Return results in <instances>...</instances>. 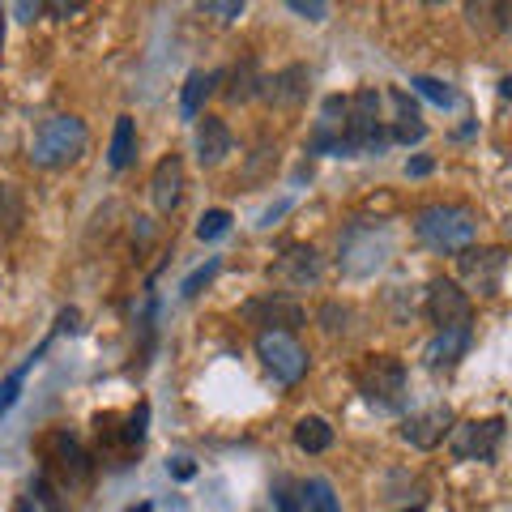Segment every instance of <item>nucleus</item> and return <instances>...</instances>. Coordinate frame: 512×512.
Masks as SVG:
<instances>
[{
	"label": "nucleus",
	"mask_w": 512,
	"mask_h": 512,
	"mask_svg": "<svg viewBox=\"0 0 512 512\" xmlns=\"http://www.w3.org/2000/svg\"><path fill=\"white\" fill-rule=\"evenodd\" d=\"M414 235H419L431 252L453 256L474 244L478 218L466 205H427V210H419V218H414Z\"/></svg>",
	"instance_id": "obj_1"
},
{
	"label": "nucleus",
	"mask_w": 512,
	"mask_h": 512,
	"mask_svg": "<svg viewBox=\"0 0 512 512\" xmlns=\"http://www.w3.org/2000/svg\"><path fill=\"white\" fill-rule=\"evenodd\" d=\"M86 141H90L86 124L77 116H47L35 128V137H30V163L47 167V171L69 167V163H77V158L86 154Z\"/></svg>",
	"instance_id": "obj_2"
},
{
	"label": "nucleus",
	"mask_w": 512,
	"mask_h": 512,
	"mask_svg": "<svg viewBox=\"0 0 512 512\" xmlns=\"http://www.w3.org/2000/svg\"><path fill=\"white\" fill-rule=\"evenodd\" d=\"M380 103H384V94H376V90H359L355 99L346 103V146H350V154H367V150L389 146V128H384V120H380Z\"/></svg>",
	"instance_id": "obj_3"
},
{
	"label": "nucleus",
	"mask_w": 512,
	"mask_h": 512,
	"mask_svg": "<svg viewBox=\"0 0 512 512\" xmlns=\"http://www.w3.org/2000/svg\"><path fill=\"white\" fill-rule=\"evenodd\" d=\"M359 393L376 410H402L406 402V367L393 355H372L359 367Z\"/></svg>",
	"instance_id": "obj_4"
},
{
	"label": "nucleus",
	"mask_w": 512,
	"mask_h": 512,
	"mask_svg": "<svg viewBox=\"0 0 512 512\" xmlns=\"http://www.w3.org/2000/svg\"><path fill=\"white\" fill-rule=\"evenodd\" d=\"M256 355H261V363L282 384H299L303 376H308V350L295 342V333L261 329V333H256Z\"/></svg>",
	"instance_id": "obj_5"
},
{
	"label": "nucleus",
	"mask_w": 512,
	"mask_h": 512,
	"mask_svg": "<svg viewBox=\"0 0 512 512\" xmlns=\"http://www.w3.org/2000/svg\"><path fill=\"white\" fill-rule=\"evenodd\" d=\"M384 256H389V231H376V227H350L342 235V256H338V265L346 269L350 278H363V274H372V269L384 265Z\"/></svg>",
	"instance_id": "obj_6"
},
{
	"label": "nucleus",
	"mask_w": 512,
	"mask_h": 512,
	"mask_svg": "<svg viewBox=\"0 0 512 512\" xmlns=\"http://www.w3.org/2000/svg\"><path fill=\"white\" fill-rule=\"evenodd\" d=\"M457 269H461V278H466L470 291L500 295L504 269H508V252L504 248H466V252H457Z\"/></svg>",
	"instance_id": "obj_7"
},
{
	"label": "nucleus",
	"mask_w": 512,
	"mask_h": 512,
	"mask_svg": "<svg viewBox=\"0 0 512 512\" xmlns=\"http://www.w3.org/2000/svg\"><path fill=\"white\" fill-rule=\"evenodd\" d=\"M504 440V419H470V423H457L448 431V448H453V457L461 461H491L495 448Z\"/></svg>",
	"instance_id": "obj_8"
},
{
	"label": "nucleus",
	"mask_w": 512,
	"mask_h": 512,
	"mask_svg": "<svg viewBox=\"0 0 512 512\" xmlns=\"http://www.w3.org/2000/svg\"><path fill=\"white\" fill-rule=\"evenodd\" d=\"M427 316H431V325H440V329H470L474 303L453 278H436L427 291Z\"/></svg>",
	"instance_id": "obj_9"
},
{
	"label": "nucleus",
	"mask_w": 512,
	"mask_h": 512,
	"mask_svg": "<svg viewBox=\"0 0 512 512\" xmlns=\"http://www.w3.org/2000/svg\"><path fill=\"white\" fill-rule=\"evenodd\" d=\"M269 274H274V282L291 286V291H303V286H316L325 278V261H320L316 248H291L278 256V265Z\"/></svg>",
	"instance_id": "obj_10"
},
{
	"label": "nucleus",
	"mask_w": 512,
	"mask_h": 512,
	"mask_svg": "<svg viewBox=\"0 0 512 512\" xmlns=\"http://www.w3.org/2000/svg\"><path fill=\"white\" fill-rule=\"evenodd\" d=\"M261 94H265V103L278 111L303 107V99H308V69H303V64H286L274 77H261Z\"/></svg>",
	"instance_id": "obj_11"
},
{
	"label": "nucleus",
	"mask_w": 512,
	"mask_h": 512,
	"mask_svg": "<svg viewBox=\"0 0 512 512\" xmlns=\"http://www.w3.org/2000/svg\"><path fill=\"white\" fill-rule=\"evenodd\" d=\"M448 431H453V410H448V406H431V410L410 414V419L402 423V440L414 444V448H436Z\"/></svg>",
	"instance_id": "obj_12"
},
{
	"label": "nucleus",
	"mask_w": 512,
	"mask_h": 512,
	"mask_svg": "<svg viewBox=\"0 0 512 512\" xmlns=\"http://www.w3.org/2000/svg\"><path fill=\"white\" fill-rule=\"evenodd\" d=\"M180 197H184V163L171 154V158H163V163L154 167V175H150V201H154L158 214H175Z\"/></svg>",
	"instance_id": "obj_13"
},
{
	"label": "nucleus",
	"mask_w": 512,
	"mask_h": 512,
	"mask_svg": "<svg viewBox=\"0 0 512 512\" xmlns=\"http://www.w3.org/2000/svg\"><path fill=\"white\" fill-rule=\"evenodd\" d=\"M248 320H256V325H265V329H282V333H291L303 325V308L295 299H286V295H269V299H256L244 308Z\"/></svg>",
	"instance_id": "obj_14"
},
{
	"label": "nucleus",
	"mask_w": 512,
	"mask_h": 512,
	"mask_svg": "<svg viewBox=\"0 0 512 512\" xmlns=\"http://www.w3.org/2000/svg\"><path fill=\"white\" fill-rule=\"evenodd\" d=\"M466 350H470V329H440L436 338L427 342L423 359H427L431 372H453Z\"/></svg>",
	"instance_id": "obj_15"
},
{
	"label": "nucleus",
	"mask_w": 512,
	"mask_h": 512,
	"mask_svg": "<svg viewBox=\"0 0 512 512\" xmlns=\"http://www.w3.org/2000/svg\"><path fill=\"white\" fill-rule=\"evenodd\" d=\"M231 146H235V137H231L227 120H218V116L197 120V158H201V167H218L222 158L231 154Z\"/></svg>",
	"instance_id": "obj_16"
},
{
	"label": "nucleus",
	"mask_w": 512,
	"mask_h": 512,
	"mask_svg": "<svg viewBox=\"0 0 512 512\" xmlns=\"http://www.w3.org/2000/svg\"><path fill=\"white\" fill-rule=\"evenodd\" d=\"M137 154V128H133V116H120L116 120V133H111V146H107V163L111 171H124L133 163Z\"/></svg>",
	"instance_id": "obj_17"
},
{
	"label": "nucleus",
	"mask_w": 512,
	"mask_h": 512,
	"mask_svg": "<svg viewBox=\"0 0 512 512\" xmlns=\"http://www.w3.org/2000/svg\"><path fill=\"white\" fill-rule=\"evenodd\" d=\"M218 86V73H188V82H184V99H180V111H184V120H197L201 116V103L214 94Z\"/></svg>",
	"instance_id": "obj_18"
},
{
	"label": "nucleus",
	"mask_w": 512,
	"mask_h": 512,
	"mask_svg": "<svg viewBox=\"0 0 512 512\" xmlns=\"http://www.w3.org/2000/svg\"><path fill=\"white\" fill-rule=\"evenodd\" d=\"M295 444L303 448V453H329L333 448V427L325 419H316V414H308V419L295 423Z\"/></svg>",
	"instance_id": "obj_19"
},
{
	"label": "nucleus",
	"mask_w": 512,
	"mask_h": 512,
	"mask_svg": "<svg viewBox=\"0 0 512 512\" xmlns=\"http://www.w3.org/2000/svg\"><path fill=\"white\" fill-rule=\"evenodd\" d=\"M47 342H52V338H47ZM47 342L35 350V355H30L22 367H18V372H9L5 380H0V419H5V414L13 410V406H18V397H22V384H26V376H30V367H35L39 359H43V350H47Z\"/></svg>",
	"instance_id": "obj_20"
},
{
	"label": "nucleus",
	"mask_w": 512,
	"mask_h": 512,
	"mask_svg": "<svg viewBox=\"0 0 512 512\" xmlns=\"http://www.w3.org/2000/svg\"><path fill=\"white\" fill-rule=\"evenodd\" d=\"M261 94V73H256V64L244 60L231 69V86H227V103H248Z\"/></svg>",
	"instance_id": "obj_21"
},
{
	"label": "nucleus",
	"mask_w": 512,
	"mask_h": 512,
	"mask_svg": "<svg viewBox=\"0 0 512 512\" xmlns=\"http://www.w3.org/2000/svg\"><path fill=\"white\" fill-rule=\"evenodd\" d=\"M18 227H22V197L18 188L0 184V235H13Z\"/></svg>",
	"instance_id": "obj_22"
},
{
	"label": "nucleus",
	"mask_w": 512,
	"mask_h": 512,
	"mask_svg": "<svg viewBox=\"0 0 512 512\" xmlns=\"http://www.w3.org/2000/svg\"><path fill=\"white\" fill-rule=\"evenodd\" d=\"M52 448H56V461H60V466L64 470H73L77 478H86V453H82V448H77L69 436H64V431H60V436H52Z\"/></svg>",
	"instance_id": "obj_23"
},
{
	"label": "nucleus",
	"mask_w": 512,
	"mask_h": 512,
	"mask_svg": "<svg viewBox=\"0 0 512 512\" xmlns=\"http://www.w3.org/2000/svg\"><path fill=\"white\" fill-rule=\"evenodd\" d=\"M303 495H308V508L312 512H342L338 508V495H333V487H329V478H308Z\"/></svg>",
	"instance_id": "obj_24"
},
{
	"label": "nucleus",
	"mask_w": 512,
	"mask_h": 512,
	"mask_svg": "<svg viewBox=\"0 0 512 512\" xmlns=\"http://www.w3.org/2000/svg\"><path fill=\"white\" fill-rule=\"evenodd\" d=\"M414 90H419L423 94V99L427 103H436V107H453L457 103V94H453V86H448V82H440V77H414V82H410Z\"/></svg>",
	"instance_id": "obj_25"
},
{
	"label": "nucleus",
	"mask_w": 512,
	"mask_h": 512,
	"mask_svg": "<svg viewBox=\"0 0 512 512\" xmlns=\"http://www.w3.org/2000/svg\"><path fill=\"white\" fill-rule=\"evenodd\" d=\"M227 231H231V214L227 210H210L197 222V239H201V244H214V239H222Z\"/></svg>",
	"instance_id": "obj_26"
},
{
	"label": "nucleus",
	"mask_w": 512,
	"mask_h": 512,
	"mask_svg": "<svg viewBox=\"0 0 512 512\" xmlns=\"http://www.w3.org/2000/svg\"><path fill=\"white\" fill-rule=\"evenodd\" d=\"M201 13H210L218 22H235L239 13H244V0H205Z\"/></svg>",
	"instance_id": "obj_27"
},
{
	"label": "nucleus",
	"mask_w": 512,
	"mask_h": 512,
	"mask_svg": "<svg viewBox=\"0 0 512 512\" xmlns=\"http://www.w3.org/2000/svg\"><path fill=\"white\" fill-rule=\"evenodd\" d=\"M146 423H150V406H137L133 414H128V427H124V444H141V436H146Z\"/></svg>",
	"instance_id": "obj_28"
},
{
	"label": "nucleus",
	"mask_w": 512,
	"mask_h": 512,
	"mask_svg": "<svg viewBox=\"0 0 512 512\" xmlns=\"http://www.w3.org/2000/svg\"><path fill=\"white\" fill-rule=\"evenodd\" d=\"M214 274H218V261H205V265L197 269V274H188V278H184V286H180V295H184V299H192V295H197V291H201V286H205V282H210Z\"/></svg>",
	"instance_id": "obj_29"
},
{
	"label": "nucleus",
	"mask_w": 512,
	"mask_h": 512,
	"mask_svg": "<svg viewBox=\"0 0 512 512\" xmlns=\"http://www.w3.org/2000/svg\"><path fill=\"white\" fill-rule=\"evenodd\" d=\"M291 13H303V18L320 22V18L329 13V5H320V0H291Z\"/></svg>",
	"instance_id": "obj_30"
},
{
	"label": "nucleus",
	"mask_w": 512,
	"mask_h": 512,
	"mask_svg": "<svg viewBox=\"0 0 512 512\" xmlns=\"http://www.w3.org/2000/svg\"><path fill=\"white\" fill-rule=\"evenodd\" d=\"M274 508H278V512H303V508H299V500H295V495L286 491V487H278V491H274Z\"/></svg>",
	"instance_id": "obj_31"
},
{
	"label": "nucleus",
	"mask_w": 512,
	"mask_h": 512,
	"mask_svg": "<svg viewBox=\"0 0 512 512\" xmlns=\"http://www.w3.org/2000/svg\"><path fill=\"white\" fill-rule=\"evenodd\" d=\"M431 167H436L431 158H410V163H406V175H414V180H419V175H431Z\"/></svg>",
	"instance_id": "obj_32"
},
{
	"label": "nucleus",
	"mask_w": 512,
	"mask_h": 512,
	"mask_svg": "<svg viewBox=\"0 0 512 512\" xmlns=\"http://www.w3.org/2000/svg\"><path fill=\"white\" fill-rule=\"evenodd\" d=\"M13 13H18V18H22V22H35V18H39V13H43V5H26V0H22V5H18V9H13Z\"/></svg>",
	"instance_id": "obj_33"
},
{
	"label": "nucleus",
	"mask_w": 512,
	"mask_h": 512,
	"mask_svg": "<svg viewBox=\"0 0 512 512\" xmlns=\"http://www.w3.org/2000/svg\"><path fill=\"white\" fill-rule=\"evenodd\" d=\"M43 9H52V13H60V18H73V13H82L86 5H43Z\"/></svg>",
	"instance_id": "obj_34"
},
{
	"label": "nucleus",
	"mask_w": 512,
	"mask_h": 512,
	"mask_svg": "<svg viewBox=\"0 0 512 512\" xmlns=\"http://www.w3.org/2000/svg\"><path fill=\"white\" fill-rule=\"evenodd\" d=\"M286 205H291V201H278L274 210H265V214H261V227H269V222H274L278 214H286Z\"/></svg>",
	"instance_id": "obj_35"
},
{
	"label": "nucleus",
	"mask_w": 512,
	"mask_h": 512,
	"mask_svg": "<svg viewBox=\"0 0 512 512\" xmlns=\"http://www.w3.org/2000/svg\"><path fill=\"white\" fill-rule=\"evenodd\" d=\"M171 474H175V478H192V466H188V461L180 457V461H175V466H171Z\"/></svg>",
	"instance_id": "obj_36"
},
{
	"label": "nucleus",
	"mask_w": 512,
	"mask_h": 512,
	"mask_svg": "<svg viewBox=\"0 0 512 512\" xmlns=\"http://www.w3.org/2000/svg\"><path fill=\"white\" fill-rule=\"evenodd\" d=\"M18 512H35V500H18Z\"/></svg>",
	"instance_id": "obj_37"
},
{
	"label": "nucleus",
	"mask_w": 512,
	"mask_h": 512,
	"mask_svg": "<svg viewBox=\"0 0 512 512\" xmlns=\"http://www.w3.org/2000/svg\"><path fill=\"white\" fill-rule=\"evenodd\" d=\"M0 47H5V9H0Z\"/></svg>",
	"instance_id": "obj_38"
},
{
	"label": "nucleus",
	"mask_w": 512,
	"mask_h": 512,
	"mask_svg": "<svg viewBox=\"0 0 512 512\" xmlns=\"http://www.w3.org/2000/svg\"><path fill=\"white\" fill-rule=\"evenodd\" d=\"M128 512H150V504H141V508H128Z\"/></svg>",
	"instance_id": "obj_39"
},
{
	"label": "nucleus",
	"mask_w": 512,
	"mask_h": 512,
	"mask_svg": "<svg viewBox=\"0 0 512 512\" xmlns=\"http://www.w3.org/2000/svg\"><path fill=\"white\" fill-rule=\"evenodd\" d=\"M402 512H423V508H402Z\"/></svg>",
	"instance_id": "obj_40"
}]
</instances>
